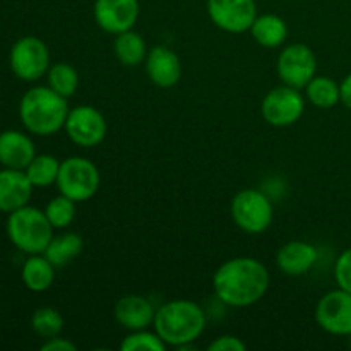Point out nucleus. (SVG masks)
<instances>
[{
	"instance_id": "12",
	"label": "nucleus",
	"mask_w": 351,
	"mask_h": 351,
	"mask_svg": "<svg viewBox=\"0 0 351 351\" xmlns=\"http://www.w3.org/2000/svg\"><path fill=\"white\" fill-rule=\"evenodd\" d=\"M315 321L326 332L335 336H351V293L332 290L319 300Z\"/></svg>"
},
{
	"instance_id": "21",
	"label": "nucleus",
	"mask_w": 351,
	"mask_h": 351,
	"mask_svg": "<svg viewBox=\"0 0 351 351\" xmlns=\"http://www.w3.org/2000/svg\"><path fill=\"white\" fill-rule=\"evenodd\" d=\"M113 51H115L117 60L125 67H137L144 64L147 57V45L146 40L141 36L137 31L129 29L117 34L115 43H113Z\"/></svg>"
},
{
	"instance_id": "30",
	"label": "nucleus",
	"mask_w": 351,
	"mask_h": 351,
	"mask_svg": "<svg viewBox=\"0 0 351 351\" xmlns=\"http://www.w3.org/2000/svg\"><path fill=\"white\" fill-rule=\"evenodd\" d=\"M245 348L247 346L242 339L230 335L219 336L208 346L209 351H245Z\"/></svg>"
},
{
	"instance_id": "14",
	"label": "nucleus",
	"mask_w": 351,
	"mask_h": 351,
	"mask_svg": "<svg viewBox=\"0 0 351 351\" xmlns=\"http://www.w3.org/2000/svg\"><path fill=\"white\" fill-rule=\"evenodd\" d=\"M149 81L158 88H173L182 77V64L178 55L168 47L158 45L147 51L144 60Z\"/></svg>"
},
{
	"instance_id": "27",
	"label": "nucleus",
	"mask_w": 351,
	"mask_h": 351,
	"mask_svg": "<svg viewBox=\"0 0 351 351\" xmlns=\"http://www.w3.org/2000/svg\"><path fill=\"white\" fill-rule=\"evenodd\" d=\"M75 204L77 202L69 199L67 195L60 194L48 202L47 208H45V215H47L48 221L51 223L53 228H67L75 218Z\"/></svg>"
},
{
	"instance_id": "11",
	"label": "nucleus",
	"mask_w": 351,
	"mask_h": 351,
	"mask_svg": "<svg viewBox=\"0 0 351 351\" xmlns=\"http://www.w3.org/2000/svg\"><path fill=\"white\" fill-rule=\"evenodd\" d=\"M208 14L213 24L221 31L245 33L257 17L256 0H208Z\"/></svg>"
},
{
	"instance_id": "2",
	"label": "nucleus",
	"mask_w": 351,
	"mask_h": 351,
	"mask_svg": "<svg viewBox=\"0 0 351 351\" xmlns=\"http://www.w3.org/2000/svg\"><path fill=\"white\" fill-rule=\"evenodd\" d=\"M69 108L67 98L55 93L50 86L27 89L19 101V119L24 129L34 136H53L65 127Z\"/></svg>"
},
{
	"instance_id": "7",
	"label": "nucleus",
	"mask_w": 351,
	"mask_h": 351,
	"mask_svg": "<svg viewBox=\"0 0 351 351\" xmlns=\"http://www.w3.org/2000/svg\"><path fill=\"white\" fill-rule=\"evenodd\" d=\"M9 64L17 79L34 82L47 75L50 69V51L40 38L23 36L10 48Z\"/></svg>"
},
{
	"instance_id": "3",
	"label": "nucleus",
	"mask_w": 351,
	"mask_h": 351,
	"mask_svg": "<svg viewBox=\"0 0 351 351\" xmlns=\"http://www.w3.org/2000/svg\"><path fill=\"white\" fill-rule=\"evenodd\" d=\"M154 331L167 346L192 345L206 329V314L199 304L192 300H171L156 308Z\"/></svg>"
},
{
	"instance_id": "16",
	"label": "nucleus",
	"mask_w": 351,
	"mask_h": 351,
	"mask_svg": "<svg viewBox=\"0 0 351 351\" xmlns=\"http://www.w3.org/2000/svg\"><path fill=\"white\" fill-rule=\"evenodd\" d=\"M113 315L122 328L129 329V331H141L153 324L156 308L146 297L125 295L115 304Z\"/></svg>"
},
{
	"instance_id": "18",
	"label": "nucleus",
	"mask_w": 351,
	"mask_h": 351,
	"mask_svg": "<svg viewBox=\"0 0 351 351\" xmlns=\"http://www.w3.org/2000/svg\"><path fill=\"white\" fill-rule=\"evenodd\" d=\"M319 252L312 243L304 240H293L288 242L278 250L276 264L281 273L288 276H302L308 273L317 263Z\"/></svg>"
},
{
	"instance_id": "25",
	"label": "nucleus",
	"mask_w": 351,
	"mask_h": 351,
	"mask_svg": "<svg viewBox=\"0 0 351 351\" xmlns=\"http://www.w3.org/2000/svg\"><path fill=\"white\" fill-rule=\"evenodd\" d=\"M47 81L48 86L58 93L64 98H71L75 95L79 88V74L71 64L65 62H57V64L50 65L47 72Z\"/></svg>"
},
{
	"instance_id": "29",
	"label": "nucleus",
	"mask_w": 351,
	"mask_h": 351,
	"mask_svg": "<svg viewBox=\"0 0 351 351\" xmlns=\"http://www.w3.org/2000/svg\"><path fill=\"white\" fill-rule=\"evenodd\" d=\"M335 278L338 288L351 293V247L339 254L335 264Z\"/></svg>"
},
{
	"instance_id": "1",
	"label": "nucleus",
	"mask_w": 351,
	"mask_h": 351,
	"mask_svg": "<svg viewBox=\"0 0 351 351\" xmlns=\"http://www.w3.org/2000/svg\"><path fill=\"white\" fill-rule=\"evenodd\" d=\"M269 288V271L252 257H233L216 269L213 276L215 295L230 307L257 304Z\"/></svg>"
},
{
	"instance_id": "4",
	"label": "nucleus",
	"mask_w": 351,
	"mask_h": 351,
	"mask_svg": "<svg viewBox=\"0 0 351 351\" xmlns=\"http://www.w3.org/2000/svg\"><path fill=\"white\" fill-rule=\"evenodd\" d=\"M7 237L10 243L27 256L45 254L48 243L53 239V226L47 215L33 206H24L7 216Z\"/></svg>"
},
{
	"instance_id": "23",
	"label": "nucleus",
	"mask_w": 351,
	"mask_h": 351,
	"mask_svg": "<svg viewBox=\"0 0 351 351\" xmlns=\"http://www.w3.org/2000/svg\"><path fill=\"white\" fill-rule=\"evenodd\" d=\"M307 99L314 106L322 110L335 108L341 101V89L335 79L328 75H315L307 86H305Z\"/></svg>"
},
{
	"instance_id": "10",
	"label": "nucleus",
	"mask_w": 351,
	"mask_h": 351,
	"mask_svg": "<svg viewBox=\"0 0 351 351\" xmlns=\"http://www.w3.org/2000/svg\"><path fill=\"white\" fill-rule=\"evenodd\" d=\"M64 129L74 144L81 147H95L106 137L108 123L95 106L81 105L69 112Z\"/></svg>"
},
{
	"instance_id": "22",
	"label": "nucleus",
	"mask_w": 351,
	"mask_h": 351,
	"mask_svg": "<svg viewBox=\"0 0 351 351\" xmlns=\"http://www.w3.org/2000/svg\"><path fill=\"white\" fill-rule=\"evenodd\" d=\"M84 243H82L81 235L77 233H62V235L53 237L45 250V257L53 264L55 267H62L74 261L75 257L81 256Z\"/></svg>"
},
{
	"instance_id": "19",
	"label": "nucleus",
	"mask_w": 351,
	"mask_h": 351,
	"mask_svg": "<svg viewBox=\"0 0 351 351\" xmlns=\"http://www.w3.org/2000/svg\"><path fill=\"white\" fill-rule=\"evenodd\" d=\"M21 280L24 287L34 293L48 290L55 280V266L45 257V254H34L26 259L21 269Z\"/></svg>"
},
{
	"instance_id": "31",
	"label": "nucleus",
	"mask_w": 351,
	"mask_h": 351,
	"mask_svg": "<svg viewBox=\"0 0 351 351\" xmlns=\"http://www.w3.org/2000/svg\"><path fill=\"white\" fill-rule=\"evenodd\" d=\"M75 345L69 339L60 338V336H55V338L45 339V343L41 345V351H75Z\"/></svg>"
},
{
	"instance_id": "8",
	"label": "nucleus",
	"mask_w": 351,
	"mask_h": 351,
	"mask_svg": "<svg viewBox=\"0 0 351 351\" xmlns=\"http://www.w3.org/2000/svg\"><path fill=\"white\" fill-rule=\"evenodd\" d=\"M276 71L283 84L295 89H305L317 72L314 50L304 43L288 45L278 55Z\"/></svg>"
},
{
	"instance_id": "20",
	"label": "nucleus",
	"mask_w": 351,
	"mask_h": 351,
	"mask_svg": "<svg viewBox=\"0 0 351 351\" xmlns=\"http://www.w3.org/2000/svg\"><path fill=\"white\" fill-rule=\"evenodd\" d=\"M254 41L264 48H278L287 41L288 24L283 17L276 14H263L257 16L250 27Z\"/></svg>"
},
{
	"instance_id": "26",
	"label": "nucleus",
	"mask_w": 351,
	"mask_h": 351,
	"mask_svg": "<svg viewBox=\"0 0 351 351\" xmlns=\"http://www.w3.org/2000/svg\"><path fill=\"white\" fill-rule=\"evenodd\" d=\"M31 329L34 331V335L43 339L55 338L64 331V317L53 307L36 308L34 314L31 315Z\"/></svg>"
},
{
	"instance_id": "5",
	"label": "nucleus",
	"mask_w": 351,
	"mask_h": 351,
	"mask_svg": "<svg viewBox=\"0 0 351 351\" xmlns=\"http://www.w3.org/2000/svg\"><path fill=\"white\" fill-rule=\"evenodd\" d=\"M57 187L60 194L67 195L72 201H89L99 189L98 167L88 158H67L60 163Z\"/></svg>"
},
{
	"instance_id": "17",
	"label": "nucleus",
	"mask_w": 351,
	"mask_h": 351,
	"mask_svg": "<svg viewBox=\"0 0 351 351\" xmlns=\"http://www.w3.org/2000/svg\"><path fill=\"white\" fill-rule=\"evenodd\" d=\"M34 156V143L27 134L14 129L0 132V165L3 168L26 170Z\"/></svg>"
},
{
	"instance_id": "32",
	"label": "nucleus",
	"mask_w": 351,
	"mask_h": 351,
	"mask_svg": "<svg viewBox=\"0 0 351 351\" xmlns=\"http://www.w3.org/2000/svg\"><path fill=\"white\" fill-rule=\"evenodd\" d=\"M339 89H341V103L351 110V72L343 79Z\"/></svg>"
},
{
	"instance_id": "24",
	"label": "nucleus",
	"mask_w": 351,
	"mask_h": 351,
	"mask_svg": "<svg viewBox=\"0 0 351 351\" xmlns=\"http://www.w3.org/2000/svg\"><path fill=\"white\" fill-rule=\"evenodd\" d=\"M24 171L34 189H47L57 184L60 161L53 154H36Z\"/></svg>"
},
{
	"instance_id": "9",
	"label": "nucleus",
	"mask_w": 351,
	"mask_h": 351,
	"mask_svg": "<svg viewBox=\"0 0 351 351\" xmlns=\"http://www.w3.org/2000/svg\"><path fill=\"white\" fill-rule=\"evenodd\" d=\"M264 120L273 127H288L297 123L305 112V98L300 89L281 84L271 89L261 105Z\"/></svg>"
},
{
	"instance_id": "28",
	"label": "nucleus",
	"mask_w": 351,
	"mask_h": 351,
	"mask_svg": "<svg viewBox=\"0 0 351 351\" xmlns=\"http://www.w3.org/2000/svg\"><path fill=\"white\" fill-rule=\"evenodd\" d=\"M120 350L122 351H165L167 350V343L158 336V332L146 331H130L129 336L123 338L120 343Z\"/></svg>"
},
{
	"instance_id": "6",
	"label": "nucleus",
	"mask_w": 351,
	"mask_h": 351,
	"mask_svg": "<svg viewBox=\"0 0 351 351\" xmlns=\"http://www.w3.org/2000/svg\"><path fill=\"white\" fill-rule=\"evenodd\" d=\"M273 202L256 189L240 191L232 201V218L242 232L250 235L264 233L273 223Z\"/></svg>"
},
{
	"instance_id": "33",
	"label": "nucleus",
	"mask_w": 351,
	"mask_h": 351,
	"mask_svg": "<svg viewBox=\"0 0 351 351\" xmlns=\"http://www.w3.org/2000/svg\"><path fill=\"white\" fill-rule=\"evenodd\" d=\"M350 338H351V336H350Z\"/></svg>"
},
{
	"instance_id": "15",
	"label": "nucleus",
	"mask_w": 351,
	"mask_h": 351,
	"mask_svg": "<svg viewBox=\"0 0 351 351\" xmlns=\"http://www.w3.org/2000/svg\"><path fill=\"white\" fill-rule=\"evenodd\" d=\"M33 184L24 170L2 168L0 170V213L10 215L24 208L33 195Z\"/></svg>"
},
{
	"instance_id": "13",
	"label": "nucleus",
	"mask_w": 351,
	"mask_h": 351,
	"mask_svg": "<svg viewBox=\"0 0 351 351\" xmlns=\"http://www.w3.org/2000/svg\"><path fill=\"white\" fill-rule=\"evenodd\" d=\"M139 10V0H95L93 7L96 24L115 36L136 26Z\"/></svg>"
}]
</instances>
